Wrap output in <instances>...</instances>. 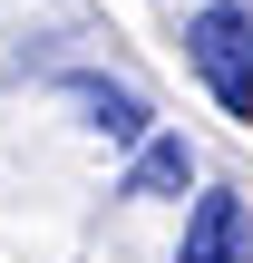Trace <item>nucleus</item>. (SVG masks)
Listing matches in <instances>:
<instances>
[{
	"label": "nucleus",
	"mask_w": 253,
	"mask_h": 263,
	"mask_svg": "<svg viewBox=\"0 0 253 263\" xmlns=\"http://www.w3.org/2000/svg\"><path fill=\"white\" fill-rule=\"evenodd\" d=\"M185 68L215 88V107L253 127V0H195L185 10Z\"/></svg>",
	"instance_id": "nucleus-1"
},
{
	"label": "nucleus",
	"mask_w": 253,
	"mask_h": 263,
	"mask_svg": "<svg viewBox=\"0 0 253 263\" xmlns=\"http://www.w3.org/2000/svg\"><path fill=\"white\" fill-rule=\"evenodd\" d=\"M59 98H78V107H88V127H98L107 146H146V137H156V107H146L127 78H98V68H59Z\"/></svg>",
	"instance_id": "nucleus-3"
},
{
	"label": "nucleus",
	"mask_w": 253,
	"mask_h": 263,
	"mask_svg": "<svg viewBox=\"0 0 253 263\" xmlns=\"http://www.w3.org/2000/svg\"><path fill=\"white\" fill-rule=\"evenodd\" d=\"M176 263H253V205H244V185H205V195L185 205Z\"/></svg>",
	"instance_id": "nucleus-2"
},
{
	"label": "nucleus",
	"mask_w": 253,
	"mask_h": 263,
	"mask_svg": "<svg viewBox=\"0 0 253 263\" xmlns=\"http://www.w3.org/2000/svg\"><path fill=\"white\" fill-rule=\"evenodd\" d=\"M185 185H195V146H185V137H146V146L127 156V176H117L127 205H156V195H185Z\"/></svg>",
	"instance_id": "nucleus-4"
}]
</instances>
